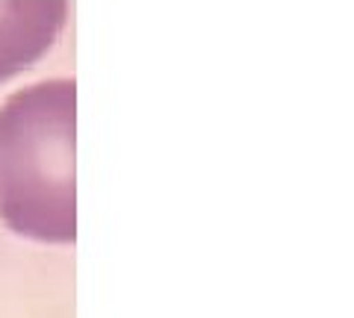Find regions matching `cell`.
Here are the masks:
<instances>
[{
	"label": "cell",
	"instance_id": "cell-1",
	"mask_svg": "<svg viewBox=\"0 0 354 318\" xmlns=\"http://www.w3.org/2000/svg\"><path fill=\"white\" fill-rule=\"evenodd\" d=\"M77 83L42 80L0 103V221L36 242L77 238Z\"/></svg>",
	"mask_w": 354,
	"mask_h": 318
},
{
	"label": "cell",
	"instance_id": "cell-2",
	"mask_svg": "<svg viewBox=\"0 0 354 318\" xmlns=\"http://www.w3.org/2000/svg\"><path fill=\"white\" fill-rule=\"evenodd\" d=\"M65 12L68 0H0V83L51 51Z\"/></svg>",
	"mask_w": 354,
	"mask_h": 318
}]
</instances>
